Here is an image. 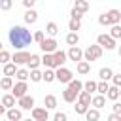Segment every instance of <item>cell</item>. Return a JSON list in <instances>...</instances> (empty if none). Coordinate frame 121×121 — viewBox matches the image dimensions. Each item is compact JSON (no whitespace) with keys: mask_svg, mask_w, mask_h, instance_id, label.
I'll use <instances>...</instances> for the list:
<instances>
[{"mask_svg":"<svg viewBox=\"0 0 121 121\" xmlns=\"http://www.w3.org/2000/svg\"><path fill=\"white\" fill-rule=\"evenodd\" d=\"M8 38H9V43H11L17 51H25V47H26V45H30V43L34 42V38H32L30 30H26V28H25V26H21V25L11 26V28H9V32H8Z\"/></svg>","mask_w":121,"mask_h":121,"instance_id":"6da1fadb","label":"cell"},{"mask_svg":"<svg viewBox=\"0 0 121 121\" xmlns=\"http://www.w3.org/2000/svg\"><path fill=\"white\" fill-rule=\"evenodd\" d=\"M121 21V11L119 9H110L102 15H98V23L102 26H113V25H119Z\"/></svg>","mask_w":121,"mask_h":121,"instance_id":"7a4b0ae2","label":"cell"},{"mask_svg":"<svg viewBox=\"0 0 121 121\" xmlns=\"http://www.w3.org/2000/svg\"><path fill=\"white\" fill-rule=\"evenodd\" d=\"M102 57V47L98 45V43H95V45H89L85 51H83V60H87L89 64L93 62V60H98Z\"/></svg>","mask_w":121,"mask_h":121,"instance_id":"3957f363","label":"cell"},{"mask_svg":"<svg viewBox=\"0 0 121 121\" xmlns=\"http://www.w3.org/2000/svg\"><path fill=\"white\" fill-rule=\"evenodd\" d=\"M96 43L102 47V49H108V51H112V49H115V40L110 36V34H98V38H96Z\"/></svg>","mask_w":121,"mask_h":121,"instance_id":"277c9868","label":"cell"},{"mask_svg":"<svg viewBox=\"0 0 121 121\" xmlns=\"http://www.w3.org/2000/svg\"><path fill=\"white\" fill-rule=\"evenodd\" d=\"M26 91H28L26 81H17V83L13 85V89H11V95H13V98H15V100H19V98L26 96Z\"/></svg>","mask_w":121,"mask_h":121,"instance_id":"5b68a950","label":"cell"},{"mask_svg":"<svg viewBox=\"0 0 121 121\" xmlns=\"http://www.w3.org/2000/svg\"><path fill=\"white\" fill-rule=\"evenodd\" d=\"M57 40L55 38H45L42 43H40V49L43 51V53H47V55H53L55 51H57Z\"/></svg>","mask_w":121,"mask_h":121,"instance_id":"8992f818","label":"cell"},{"mask_svg":"<svg viewBox=\"0 0 121 121\" xmlns=\"http://www.w3.org/2000/svg\"><path fill=\"white\" fill-rule=\"evenodd\" d=\"M55 78H57V81H60V83H66V85H68V83L74 79V78H72V72H70L68 68H64V66L55 70Z\"/></svg>","mask_w":121,"mask_h":121,"instance_id":"52a82bcc","label":"cell"},{"mask_svg":"<svg viewBox=\"0 0 121 121\" xmlns=\"http://www.w3.org/2000/svg\"><path fill=\"white\" fill-rule=\"evenodd\" d=\"M30 55H32V53H28V51H15L13 57H11V62H13L15 66H17V64H28Z\"/></svg>","mask_w":121,"mask_h":121,"instance_id":"ba28073f","label":"cell"},{"mask_svg":"<svg viewBox=\"0 0 121 121\" xmlns=\"http://www.w3.org/2000/svg\"><path fill=\"white\" fill-rule=\"evenodd\" d=\"M32 119L34 121H47L49 119V112L45 108H34L32 110Z\"/></svg>","mask_w":121,"mask_h":121,"instance_id":"9c48e42d","label":"cell"},{"mask_svg":"<svg viewBox=\"0 0 121 121\" xmlns=\"http://www.w3.org/2000/svg\"><path fill=\"white\" fill-rule=\"evenodd\" d=\"M66 55H68V59L74 60V62H81V60H83V51H81L79 47H70Z\"/></svg>","mask_w":121,"mask_h":121,"instance_id":"30bf717a","label":"cell"},{"mask_svg":"<svg viewBox=\"0 0 121 121\" xmlns=\"http://www.w3.org/2000/svg\"><path fill=\"white\" fill-rule=\"evenodd\" d=\"M17 104H19V108H21V110H34V98H32L30 95H26V96L19 98V100H17Z\"/></svg>","mask_w":121,"mask_h":121,"instance_id":"8fae6325","label":"cell"},{"mask_svg":"<svg viewBox=\"0 0 121 121\" xmlns=\"http://www.w3.org/2000/svg\"><path fill=\"white\" fill-rule=\"evenodd\" d=\"M53 59H55V66H57V68H62V64L68 60V55H66L64 51L57 49V51L53 53Z\"/></svg>","mask_w":121,"mask_h":121,"instance_id":"7c38bea8","label":"cell"},{"mask_svg":"<svg viewBox=\"0 0 121 121\" xmlns=\"http://www.w3.org/2000/svg\"><path fill=\"white\" fill-rule=\"evenodd\" d=\"M0 104H2L6 110H13V108H15V98H13V95H11V93H9V95H4L2 100H0Z\"/></svg>","mask_w":121,"mask_h":121,"instance_id":"4fadbf2b","label":"cell"},{"mask_svg":"<svg viewBox=\"0 0 121 121\" xmlns=\"http://www.w3.org/2000/svg\"><path fill=\"white\" fill-rule=\"evenodd\" d=\"M91 106H93L95 110L104 108V106H106V96H102V95H95V96H93V100H91Z\"/></svg>","mask_w":121,"mask_h":121,"instance_id":"5bb4252c","label":"cell"},{"mask_svg":"<svg viewBox=\"0 0 121 121\" xmlns=\"http://www.w3.org/2000/svg\"><path fill=\"white\" fill-rule=\"evenodd\" d=\"M6 117H8V121H23V113H21V110H17V108L8 110V112H6Z\"/></svg>","mask_w":121,"mask_h":121,"instance_id":"9a60e30c","label":"cell"},{"mask_svg":"<svg viewBox=\"0 0 121 121\" xmlns=\"http://www.w3.org/2000/svg\"><path fill=\"white\" fill-rule=\"evenodd\" d=\"M38 21V11L36 9H26L25 11V23L26 25H34Z\"/></svg>","mask_w":121,"mask_h":121,"instance_id":"2e32d148","label":"cell"},{"mask_svg":"<svg viewBox=\"0 0 121 121\" xmlns=\"http://www.w3.org/2000/svg\"><path fill=\"white\" fill-rule=\"evenodd\" d=\"M98 78H100V81H108V79H112V78H113V70H112L110 66L100 68V70H98Z\"/></svg>","mask_w":121,"mask_h":121,"instance_id":"e0dca14e","label":"cell"},{"mask_svg":"<svg viewBox=\"0 0 121 121\" xmlns=\"http://www.w3.org/2000/svg\"><path fill=\"white\" fill-rule=\"evenodd\" d=\"M43 106H45V110H55L57 108V96L55 95H47L43 98Z\"/></svg>","mask_w":121,"mask_h":121,"instance_id":"ac0fdd59","label":"cell"},{"mask_svg":"<svg viewBox=\"0 0 121 121\" xmlns=\"http://www.w3.org/2000/svg\"><path fill=\"white\" fill-rule=\"evenodd\" d=\"M2 72H4V76H6V78H11V76H15V74H17V66H15L13 62H8L6 66H2Z\"/></svg>","mask_w":121,"mask_h":121,"instance_id":"d6986e66","label":"cell"},{"mask_svg":"<svg viewBox=\"0 0 121 121\" xmlns=\"http://www.w3.org/2000/svg\"><path fill=\"white\" fill-rule=\"evenodd\" d=\"M76 96H78V93H74V91H70L68 87L62 91V100L64 102H68V104H72V102H76Z\"/></svg>","mask_w":121,"mask_h":121,"instance_id":"ffe728a7","label":"cell"},{"mask_svg":"<svg viewBox=\"0 0 121 121\" xmlns=\"http://www.w3.org/2000/svg\"><path fill=\"white\" fill-rule=\"evenodd\" d=\"M42 64L47 66V68H51V70L57 68V66H55V59H53V55H47V53H43V57H42Z\"/></svg>","mask_w":121,"mask_h":121,"instance_id":"44dd1931","label":"cell"},{"mask_svg":"<svg viewBox=\"0 0 121 121\" xmlns=\"http://www.w3.org/2000/svg\"><path fill=\"white\" fill-rule=\"evenodd\" d=\"M42 64V57H38L36 53L30 55V60H28V68L30 70H38V66Z\"/></svg>","mask_w":121,"mask_h":121,"instance_id":"7402d4cb","label":"cell"},{"mask_svg":"<svg viewBox=\"0 0 121 121\" xmlns=\"http://www.w3.org/2000/svg\"><path fill=\"white\" fill-rule=\"evenodd\" d=\"M76 70H78V74H81V76H85V74H89V72H91V64H89L87 60H81V62H78V66H76Z\"/></svg>","mask_w":121,"mask_h":121,"instance_id":"603a6c76","label":"cell"},{"mask_svg":"<svg viewBox=\"0 0 121 121\" xmlns=\"http://www.w3.org/2000/svg\"><path fill=\"white\" fill-rule=\"evenodd\" d=\"M68 89L74 91V93H78V96H79V93L83 91V83H81L79 79H72V81L68 83Z\"/></svg>","mask_w":121,"mask_h":121,"instance_id":"cb8c5ba5","label":"cell"},{"mask_svg":"<svg viewBox=\"0 0 121 121\" xmlns=\"http://www.w3.org/2000/svg\"><path fill=\"white\" fill-rule=\"evenodd\" d=\"M78 42H79V36H78L76 32H68V34H66V43H68L70 47H78Z\"/></svg>","mask_w":121,"mask_h":121,"instance_id":"d4e9b609","label":"cell"},{"mask_svg":"<svg viewBox=\"0 0 121 121\" xmlns=\"http://www.w3.org/2000/svg\"><path fill=\"white\" fill-rule=\"evenodd\" d=\"M13 85H15V83H13L11 78H6V76H4V78L0 79V89H4V91H11Z\"/></svg>","mask_w":121,"mask_h":121,"instance_id":"484cf974","label":"cell"},{"mask_svg":"<svg viewBox=\"0 0 121 121\" xmlns=\"http://www.w3.org/2000/svg\"><path fill=\"white\" fill-rule=\"evenodd\" d=\"M85 119H87V121H98V119H100V112L95 110V108H89L87 113H85Z\"/></svg>","mask_w":121,"mask_h":121,"instance_id":"4316f807","label":"cell"},{"mask_svg":"<svg viewBox=\"0 0 121 121\" xmlns=\"http://www.w3.org/2000/svg\"><path fill=\"white\" fill-rule=\"evenodd\" d=\"M72 9H76V11H79V13H85V11L89 9V2H85V0H78V2L74 4Z\"/></svg>","mask_w":121,"mask_h":121,"instance_id":"83f0119b","label":"cell"},{"mask_svg":"<svg viewBox=\"0 0 121 121\" xmlns=\"http://www.w3.org/2000/svg\"><path fill=\"white\" fill-rule=\"evenodd\" d=\"M106 98H110V100H117L119 98V87H115V85H112L110 89H108V93H106Z\"/></svg>","mask_w":121,"mask_h":121,"instance_id":"f1b7e54d","label":"cell"},{"mask_svg":"<svg viewBox=\"0 0 121 121\" xmlns=\"http://www.w3.org/2000/svg\"><path fill=\"white\" fill-rule=\"evenodd\" d=\"M91 100H93V96L89 93H85V91H81L79 96H78V102L79 104H85V106H91Z\"/></svg>","mask_w":121,"mask_h":121,"instance_id":"f546056e","label":"cell"},{"mask_svg":"<svg viewBox=\"0 0 121 121\" xmlns=\"http://www.w3.org/2000/svg\"><path fill=\"white\" fill-rule=\"evenodd\" d=\"M45 32H47L51 38H55V36H57V32H59L57 23H53V21H51V23H47V25H45Z\"/></svg>","mask_w":121,"mask_h":121,"instance_id":"4dcf8cb0","label":"cell"},{"mask_svg":"<svg viewBox=\"0 0 121 121\" xmlns=\"http://www.w3.org/2000/svg\"><path fill=\"white\" fill-rule=\"evenodd\" d=\"M15 78H17L19 81H26V79L30 78V72H28L26 68H19V70H17V74H15Z\"/></svg>","mask_w":121,"mask_h":121,"instance_id":"1f68e13d","label":"cell"},{"mask_svg":"<svg viewBox=\"0 0 121 121\" xmlns=\"http://www.w3.org/2000/svg\"><path fill=\"white\" fill-rule=\"evenodd\" d=\"M57 78H55V70H51V68H45V72H43V79L42 81H45V83H51V81H55Z\"/></svg>","mask_w":121,"mask_h":121,"instance_id":"d6a6232c","label":"cell"},{"mask_svg":"<svg viewBox=\"0 0 121 121\" xmlns=\"http://www.w3.org/2000/svg\"><path fill=\"white\" fill-rule=\"evenodd\" d=\"M96 85H98L96 81H93V79H89V81H85V83H83V91L91 95V93H95V91H96Z\"/></svg>","mask_w":121,"mask_h":121,"instance_id":"836d02e7","label":"cell"},{"mask_svg":"<svg viewBox=\"0 0 121 121\" xmlns=\"http://www.w3.org/2000/svg\"><path fill=\"white\" fill-rule=\"evenodd\" d=\"M81 28V21H76V19H70V23H68V30L70 32H76L78 34V30Z\"/></svg>","mask_w":121,"mask_h":121,"instance_id":"e575fe53","label":"cell"},{"mask_svg":"<svg viewBox=\"0 0 121 121\" xmlns=\"http://www.w3.org/2000/svg\"><path fill=\"white\" fill-rule=\"evenodd\" d=\"M42 79H43V72H40V70H30V81L38 83V81H42Z\"/></svg>","mask_w":121,"mask_h":121,"instance_id":"d590c367","label":"cell"},{"mask_svg":"<svg viewBox=\"0 0 121 121\" xmlns=\"http://www.w3.org/2000/svg\"><path fill=\"white\" fill-rule=\"evenodd\" d=\"M108 89H110V85H108V81H98V85H96V93L98 95H106L108 93Z\"/></svg>","mask_w":121,"mask_h":121,"instance_id":"8d00e7d4","label":"cell"},{"mask_svg":"<svg viewBox=\"0 0 121 121\" xmlns=\"http://www.w3.org/2000/svg\"><path fill=\"white\" fill-rule=\"evenodd\" d=\"M8 62H11V55H9V51H0V64H8Z\"/></svg>","mask_w":121,"mask_h":121,"instance_id":"74e56055","label":"cell"},{"mask_svg":"<svg viewBox=\"0 0 121 121\" xmlns=\"http://www.w3.org/2000/svg\"><path fill=\"white\" fill-rule=\"evenodd\" d=\"M110 36H112L113 40H117V38L121 40V26H119V25H113L112 30H110Z\"/></svg>","mask_w":121,"mask_h":121,"instance_id":"f35d334b","label":"cell"},{"mask_svg":"<svg viewBox=\"0 0 121 121\" xmlns=\"http://www.w3.org/2000/svg\"><path fill=\"white\" fill-rule=\"evenodd\" d=\"M32 38H34V42H36V43H42V42L45 40V34H43V30H38V32H34V34H32Z\"/></svg>","mask_w":121,"mask_h":121,"instance_id":"ab89813d","label":"cell"},{"mask_svg":"<svg viewBox=\"0 0 121 121\" xmlns=\"http://www.w3.org/2000/svg\"><path fill=\"white\" fill-rule=\"evenodd\" d=\"M74 108H76V113H79V115H85V113H87V110H89V106H85V104H79V102H78Z\"/></svg>","mask_w":121,"mask_h":121,"instance_id":"60d3db41","label":"cell"},{"mask_svg":"<svg viewBox=\"0 0 121 121\" xmlns=\"http://www.w3.org/2000/svg\"><path fill=\"white\" fill-rule=\"evenodd\" d=\"M11 6H13V2H11V0H0V9L8 11V9H11Z\"/></svg>","mask_w":121,"mask_h":121,"instance_id":"b9f144b4","label":"cell"},{"mask_svg":"<svg viewBox=\"0 0 121 121\" xmlns=\"http://www.w3.org/2000/svg\"><path fill=\"white\" fill-rule=\"evenodd\" d=\"M53 121H68V115H66L64 112H59V113H55Z\"/></svg>","mask_w":121,"mask_h":121,"instance_id":"7bdbcfd3","label":"cell"},{"mask_svg":"<svg viewBox=\"0 0 121 121\" xmlns=\"http://www.w3.org/2000/svg\"><path fill=\"white\" fill-rule=\"evenodd\" d=\"M112 81H113V85H115V87H121V72H119V74H113Z\"/></svg>","mask_w":121,"mask_h":121,"instance_id":"ee69618b","label":"cell"},{"mask_svg":"<svg viewBox=\"0 0 121 121\" xmlns=\"http://www.w3.org/2000/svg\"><path fill=\"white\" fill-rule=\"evenodd\" d=\"M112 113H117V115H121V102H113V106H112Z\"/></svg>","mask_w":121,"mask_h":121,"instance_id":"f6af8a7d","label":"cell"},{"mask_svg":"<svg viewBox=\"0 0 121 121\" xmlns=\"http://www.w3.org/2000/svg\"><path fill=\"white\" fill-rule=\"evenodd\" d=\"M70 15H72V19H76V21H81V17H83V13H79V11H76V9H72Z\"/></svg>","mask_w":121,"mask_h":121,"instance_id":"bcb514c9","label":"cell"},{"mask_svg":"<svg viewBox=\"0 0 121 121\" xmlns=\"http://www.w3.org/2000/svg\"><path fill=\"white\" fill-rule=\"evenodd\" d=\"M106 121H121V115H117V113H110Z\"/></svg>","mask_w":121,"mask_h":121,"instance_id":"7dc6e473","label":"cell"},{"mask_svg":"<svg viewBox=\"0 0 121 121\" xmlns=\"http://www.w3.org/2000/svg\"><path fill=\"white\" fill-rule=\"evenodd\" d=\"M23 6H25L26 9H32V6H34V0H23Z\"/></svg>","mask_w":121,"mask_h":121,"instance_id":"c3c4849f","label":"cell"},{"mask_svg":"<svg viewBox=\"0 0 121 121\" xmlns=\"http://www.w3.org/2000/svg\"><path fill=\"white\" fill-rule=\"evenodd\" d=\"M4 112H6V108H4V106H2V104H0V115H2V113H4Z\"/></svg>","mask_w":121,"mask_h":121,"instance_id":"681fc988","label":"cell"},{"mask_svg":"<svg viewBox=\"0 0 121 121\" xmlns=\"http://www.w3.org/2000/svg\"><path fill=\"white\" fill-rule=\"evenodd\" d=\"M117 53H119V57H121V45H119V47H117Z\"/></svg>","mask_w":121,"mask_h":121,"instance_id":"f907efd6","label":"cell"},{"mask_svg":"<svg viewBox=\"0 0 121 121\" xmlns=\"http://www.w3.org/2000/svg\"><path fill=\"white\" fill-rule=\"evenodd\" d=\"M0 51H4V47H2V42H0Z\"/></svg>","mask_w":121,"mask_h":121,"instance_id":"816d5d0a","label":"cell"},{"mask_svg":"<svg viewBox=\"0 0 121 121\" xmlns=\"http://www.w3.org/2000/svg\"><path fill=\"white\" fill-rule=\"evenodd\" d=\"M23 121H34V119H23Z\"/></svg>","mask_w":121,"mask_h":121,"instance_id":"f5cc1de1","label":"cell"},{"mask_svg":"<svg viewBox=\"0 0 121 121\" xmlns=\"http://www.w3.org/2000/svg\"><path fill=\"white\" fill-rule=\"evenodd\" d=\"M119 96H121V87H119Z\"/></svg>","mask_w":121,"mask_h":121,"instance_id":"db71d44e","label":"cell"},{"mask_svg":"<svg viewBox=\"0 0 121 121\" xmlns=\"http://www.w3.org/2000/svg\"><path fill=\"white\" fill-rule=\"evenodd\" d=\"M6 121H8V119H6Z\"/></svg>","mask_w":121,"mask_h":121,"instance_id":"11a10c76","label":"cell"}]
</instances>
